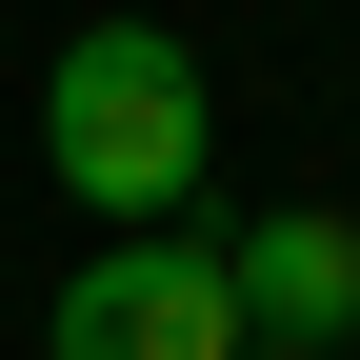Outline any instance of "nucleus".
Returning a JSON list of instances; mask_svg holds the SVG:
<instances>
[{
  "instance_id": "f257e3e1",
  "label": "nucleus",
  "mask_w": 360,
  "mask_h": 360,
  "mask_svg": "<svg viewBox=\"0 0 360 360\" xmlns=\"http://www.w3.org/2000/svg\"><path fill=\"white\" fill-rule=\"evenodd\" d=\"M200 141H220L200 40H160V20H80L60 60H40V180H60L101 240H160V220L200 200Z\"/></svg>"
},
{
  "instance_id": "f03ea898",
  "label": "nucleus",
  "mask_w": 360,
  "mask_h": 360,
  "mask_svg": "<svg viewBox=\"0 0 360 360\" xmlns=\"http://www.w3.org/2000/svg\"><path fill=\"white\" fill-rule=\"evenodd\" d=\"M40 360H260L240 340V281H220V220L200 240H180V220L160 240H101L60 300H40Z\"/></svg>"
},
{
  "instance_id": "7ed1b4c3",
  "label": "nucleus",
  "mask_w": 360,
  "mask_h": 360,
  "mask_svg": "<svg viewBox=\"0 0 360 360\" xmlns=\"http://www.w3.org/2000/svg\"><path fill=\"white\" fill-rule=\"evenodd\" d=\"M220 281H240V340H281V360H360V220L281 200V220L220 240Z\"/></svg>"
}]
</instances>
